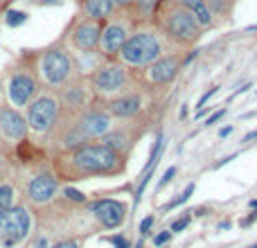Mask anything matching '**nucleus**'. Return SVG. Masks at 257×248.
<instances>
[{
    "instance_id": "4468645a",
    "label": "nucleus",
    "mask_w": 257,
    "mask_h": 248,
    "mask_svg": "<svg viewBox=\"0 0 257 248\" xmlns=\"http://www.w3.org/2000/svg\"><path fill=\"white\" fill-rule=\"evenodd\" d=\"M0 129H2V133H5L7 138H11V140H21L27 133L25 120L21 117V113L11 111V108H2V111H0Z\"/></svg>"
},
{
    "instance_id": "dca6fc26",
    "label": "nucleus",
    "mask_w": 257,
    "mask_h": 248,
    "mask_svg": "<svg viewBox=\"0 0 257 248\" xmlns=\"http://www.w3.org/2000/svg\"><path fill=\"white\" fill-rule=\"evenodd\" d=\"M178 2L196 18V23L201 27H212L214 14H212V9H210L208 0H178Z\"/></svg>"
},
{
    "instance_id": "a878e982",
    "label": "nucleus",
    "mask_w": 257,
    "mask_h": 248,
    "mask_svg": "<svg viewBox=\"0 0 257 248\" xmlns=\"http://www.w3.org/2000/svg\"><path fill=\"white\" fill-rule=\"evenodd\" d=\"M174 174H176V167H169V169H167V172H165V176H162V178H161V183H158V187H162V185H167V183H169V180L174 178Z\"/></svg>"
},
{
    "instance_id": "ea45409f",
    "label": "nucleus",
    "mask_w": 257,
    "mask_h": 248,
    "mask_svg": "<svg viewBox=\"0 0 257 248\" xmlns=\"http://www.w3.org/2000/svg\"><path fill=\"white\" fill-rule=\"evenodd\" d=\"M251 248H257V246H251Z\"/></svg>"
},
{
    "instance_id": "f3484780",
    "label": "nucleus",
    "mask_w": 257,
    "mask_h": 248,
    "mask_svg": "<svg viewBox=\"0 0 257 248\" xmlns=\"http://www.w3.org/2000/svg\"><path fill=\"white\" fill-rule=\"evenodd\" d=\"M140 111V97L138 95H124L111 102V113L115 117H131Z\"/></svg>"
},
{
    "instance_id": "c85d7f7f",
    "label": "nucleus",
    "mask_w": 257,
    "mask_h": 248,
    "mask_svg": "<svg viewBox=\"0 0 257 248\" xmlns=\"http://www.w3.org/2000/svg\"><path fill=\"white\" fill-rule=\"evenodd\" d=\"M154 226V216H147L145 221L140 223V232H142V235H147V232H149V228Z\"/></svg>"
},
{
    "instance_id": "20e7f679",
    "label": "nucleus",
    "mask_w": 257,
    "mask_h": 248,
    "mask_svg": "<svg viewBox=\"0 0 257 248\" xmlns=\"http://www.w3.org/2000/svg\"><path fill=\"white\" fill-rule=\"evenodd\" d=\"M30 214L25 208H7L0 212V244L5 248L16 246L30 232Z\"/></svg>"
},
{
    "instance_id": "ddd939ff",
    "label": "nucleus",
    "mask_w": 257,
    "mask_h": 248,
    "mask_svg": "<svg viewBox=\"0 0 257 248\" xmlns=\"http://www.w3.org/2000/svg\"><path fill=\"white\" fill-rule=\"evenodd\" d=\"M108 127H111V122L104 113L99 111H91L86 113L79 122V133L84 138H97V136H106Z\"/></svg>"
},
{
    "instance_id": "58836bf2",
    "label": "nucleus",
    "mask_w": 257,
    "mask_h": 248,
    "mask_svg": "<svg viewBox=\"0 0 257 248\" xmlns=\"http://www.w3.org/2000/svg\"><path fill=\"white\" fill-rule=\"evenodd\" d=\"M251 208H257V199H255V201H251Z\"/></svg>"
},
{
    "instance_id": "39448f33",
    "label": "nucleus",
    "mask_w": 257,
    "mask_h": 248,
    "mask_svg": "<svg viewBox=\"0 0 257 248\" xmlns=\"http://www.w3.org/2000/svg\"><path fill=\"white\" fill-rule=\"evenodd\" d=\"M41 70H43V77H45L50 84L59 86V84H64L70 77V72H72V61H70V57L64 50H50V52L43 54Z\"/></svg>"
},
{
    "instance_id": "f03ea898",
    "label": "nucleus",
    "mask_w": 257,
    "mask_h": 248,
    "mask_svg": "<svg viewBox=\"0 0 257 248\" xmlns=\"http://www.w3.org/2000/svg\"><path fill=\"white\" fill-rule=\"evenodd\" d=\"M162 45L154 32H135L120 48V59L127 66H149L161 57Z\"/></svg>"
},
{
    "instance_id": "b1692460",
    "label": "nucleus",
    "mask_w": 257,
    "mask_h": 248,
    "mask_svg": "<svg viewBox=\"0 0 257 248\" xmlns=\"http://www.w3.org/2000/svg\"><path fill=\"white\" fill-rule=\"evenodd\" d=\"M192 192H194V185L192 183H190L188 185V187H185V192H183V194L181 196H178V199H174V201H169V203H167V210H171V208H178V206H181V203H185V201H188L190 199V196H192Z\"/></svg>"
},
{
    "instance_id": "473e14b6",
    "label": "nucleus",
    "mask_w": 257,
    "mask_h": 248,
    "mask_svg": "<svg viewBox=\"0 0 257 248\" xmlns=\"http://www.w3.org/2000/svg\"><path fill=\"white\" fill-rule=\"evenodd\" d=\"M113 244H115V248H128L124 237H113Z\"/></svg>"
},
{
    "instance_id": "7c9ffc66",
    "label": "nucleus",
    "mask_w": 257,
    "mask_h": 248,
    "mask_svg": "<svg viewBox=\"0 0 257 248\" xmlns=\"http://www.w3.org/2000/svg\"><path fill=\"white\" fill-rule=\"evenodd\" d=\"M169 237H171V232H161V235L154 239V244H156V246H162V244H165Z\"/></svg>"
},
{
    "instance_id": "aec40b11",
    "label": "nucleus",
    "mask_w": 257,
    "mask_h": 248,
    "mask_svg": "<svg viewBox=\"0 0 257 248\" xmlns=\"http://www.w3.org/2000/svg\"><path fill=\"white\" fill-rule=\"evenodd\" d=\"M102 144H106V147L113 149V151H120V149L127 147V138H124L122 133H108V136H104Z\"/></svg>"
},
{
    "instance_id": "6e6552de",
    "label": "nucleus",
    "mask_w": 257,
    "mask_h": 248,
    "mask_svg": "<svg viewBox=\"0 0 257 248\" xmlns=\"http://www.w3.org/2000/svg\"><path fill=\"white\" fill-rule=\"evenodd\" d=\"M127 84V72L122 66H106L93 74V86L99 93H115Z\"/></svg>"
},
{
    "instance_id": "393cba45",
    "label": "nucleus",
    "mask_w": 257,
    "mask_h": 248,
    "mask_svg": "<svg viewBox=\"0 0 257 248\" xmlns=\"http://www.w3.org/2000/svg\"><path fill=\"white\" fill-rule=\"evenodd\" d=\"M190 223V214L188 216H183V219H178V221L171 223V232H176V230H183V228Z\"/></svg>"
},
{
    "instance_id": "1a4fd4ad",
    "label": "nucleus",
    "mask_w": 257,
    "mask_h": 248,
    "mask_svg": "<svg viewBox=\"0 0 257 248\" xmlns=\"http://www.w3.org/2000/svg\"><path fill=\"white\" fill-rule=\"evenodd\" d=\"M183 61L171 54V57H158L154 64H149V81L151 84H167L176 77V72L181 70Z\"/></svg>"
},
{
    "instance_id": "4c0bfd02",
    "label": "nucleus",
    "mask_w": 257,
    "mask_h": 248,
    "mask_svg": "<svg viewBox=\"0 0 257 248\" xmlns=\"http://www.w3.org/2000/svg\"><path fill=\"white\" fill-rule=\"evenodd\" d=\"M41 5H54V2H59V0H38Z\"/></svg>"
},
{
    "instance_id": "a211bd4d",
    "label": "nucleus",
    "mask_w": 257,
    "mask_h": 248,
    "mask_svg": "<svg viewBox=\"0 0 257 248\" xmlns=\"http://www.w3.org/2000/svg\"><path fill=\"white\" fill-rule=\"evenodd\" d=\"M84 11L91 21L99 23L111 16L113 11H115V7H113L111 0H84Z\"/></svg>"
},
{
    "instance_id": "c9c22d12",
    "label": "nucleus",
    "mask_w": 257,
    "mask_h": 248,
    "mask_svg": "<svg viewBox=\"0 0 257 248\" xmlns=\"http://www.w3.org/2000/svg\"><path fill=\"white\" fill-rule=\"evenodd\" d=\"M230 133H232V127H224V129L219 131V136H221V138H225V136H230Z\"/></svg>"
},
{
    "instance_id": "c756f323",
    "label": "nucleus",
    "mask_w": 257,
    "mask_h": 248,
    "mask_svg": "<svg viewBox=\"0 0 257 248\" xmlns=\"http://www.w3.org/2000/svg\"><path fill=\"white\" fill-rule=\"evenodd\" d=\"M224 115H225V108H219V111H217V113H212V115L208 117V122H205V124H208V127H210V124H214V122L219 120V117H224Z\"/></svg>"
},
{
    "instance_id": "f704fd0d",
    "label": "nucleus",
    "mask_w": 257,
    "mask_h": 248,
    "mask_svg": "<svg viewBox=\"0 0 257 248\" xmlns=\"http://www.w3.org/2000/svg\"><path fill=\"white\" fill-rule=\"evenodd\" d=\"M34 248H48V239H45V237H41L36 244H34Z\"/></svg>"
},
{
    "instance_id": "9b49d317",
    "label": "nucleus",
    "mask_w": 257,
    "mask_h": 248,
    "mask_svg": "<svg viewBox=\"0 0 257 248\" xmlns=\"http://www.w3.org/2000/svg\"><path fill=\"white\" fill-rule=\"evenodd\" d=\"M93 212L97 214V219L102 221L104 228H118L120 223L124 221V206L122 203H118V201H97V203H93Z\"/></svg>"
},
{
    "instance_id": "e433bc0d",
    "label": "nucleus",
    "mask_w": 257,
    "mask_h": 248,
    "mask_svg": "<svg viewBox=\"0 0 257 248\" xmlns=\"http://www.w3.org/2000/svg\"><path fill=\"white\" fill-rule=\"evenodd\" d=\"M255 138H257V131H251L246 138H244V140H246V142H251V140H255Z\"/></svg>"
},
{
    "instance_id": "72a5a7b5",
    "label": "nucleus",
    "mask_w": 257,
    "mask_h": 248,
    "mask_svg": "<svg viewBox=\"0 0 257 248\" xmlns=\"http://www.w3.org/2000/svg\"><path fill=\"white\" fill-rule=\"evenodd\" d=\"M52 248H77V244L75 242H61V244H57V246H52Z\"/></svg>"
},
{
    "instance_id": "423d86ee",
    "label": "nucleus",
    "mask_w": 257,
    "mask_h": 248,
    "mask_svg": "<svg viewBox=\"0 0 257 248\" xmlns=\"http://www.w3.org/2000/svg\"><path fill=\"white\" fill-rule=\"evenodd\" d=\"M57 113H59L57 102L52 97H41V100H36L30 106V127L38 133L48 131L54 124V120H57Z\"/></svg>"
},
{
    "instance_id": "f257e3e1",
    "label": "nucleus",
    "mask_w": 257,
    "mask_h": 248,
    "mask_svg": "<svg viewBox=\"0 0 257 248\" xmlns=\"http://www.w3.org/2000/svg\"><path fill=\"white\" fill-rule=\"evenodd\" d=\"M156 16H158V25H161L162 34L167 38H171V41L194 43L201 36V25L181 2L161 0V5L156 9Z\"/></svg>"
},
{
    "instance_id": "5701e85b",
    "label": "nucleus",
    "mask_w": 257,
    "mask_h": 248,
    "mask_svg": "<svg viewBox=\"0 0 257 248\" xmlns=\"http://www.w3.org/2000/svg\"><path fill=\"white\" fill-rule=\"evenodd\" d=\"M7 25L9 27H18V25H23V23L27 21V14L25 11H18V9H9L7 11Z\"/></svg>"
},
{
    "instance_id": "9d476101",
    "label": "nucleus",
    "mask_w": 257,
    "mask_h": 248,
    "mask_svg": "<svg viewBox=\"0 0 257 248\" xmlns=\"http://www.w3.org/2000/svg\"><path fill=\"white\" fill-rule=\"evenodd\" d=\"M99 34H102V25L97 21H81L75 25V30H72V41H75V45L79 50H84V52H88V50H95L97 43H99Z\"/></svg>"
},
{
    "instance_id": "4be33fe9",
    "label": "nucleus",
    "mask_w": 257,
    "mask_h": 248,
    "mask_svg": "<svg viewBox=\"0 0 257 248\" xmlns=\"http://www.w3.org/2000/svg\"><path fill=\"white\" fill-rule=\"evenodd\" d=\"M11 201H14V190L9 185H0V212L11 208Z\"/></svg>"
},
{
    "instance_id": "7ed1b4c3",
    "label": "nucleus",
    "mask_w": 257,
    "mask_h": 248,
    "mask_svg": "<svg viewBox=\"0 0 257 248\" xmlns=\"http://www.w3.org/2000/svg\"><path fill=\"white\" fill-rule=\"evenodd\" d=\"M75 165L81 172H93V174H108L118 167V151L108 149L106 144H88L75 151L72 156Z\"/></svg>"
},
{
    "instance_id": "6ab92c4d",
    "label": "nucleus",
    "mask_w": 257,
    "mask_h": 248,
    "mask_svg": "<svg viewBox=\"0 0 257 248\" xmlns=\"http://www.w3.org/2000/svg\"><path fill=\"white\" fill-rule=\"evenodd\" d=\"M158 5H161V0H133V7H135V11H138V16L142 18V21H149V18L156 14Z\"/></svg>"
},
{
    "instance_id": "412c9836",
    "label": "nucleus",
    "mask_w": 257,
    "mask_h": 248,
    "mask_svg": "<svg viewBox=\"0 0 257 248\" xmlns=\"http://www.w3.org/2000/svg\"><path fill=\"white\" fill-rule=\"evenodd\" d=\"M162 147H165V138L158 136V140H156L154 149H151L149 160H147V165H145V174H149L151 167H156V163H158V156H161V151H162Z\"/></svg>"
},
{
    "instance_id": "bb28decb",
    "label": "nucleus",
    "mask_w": 257,
    "mask_h": 248,
    "mask_svg": "<svg viewBox=\"0 0 257 248\" xmlns=\"http://www.w3.org/2000/svg\"><path fill=\"white\" fill-rule=\"evenodd\" d=\"M65 194H68V199H72V201H77V203H81V201L86 199L84 194H81V192H77V190H72V187H68V190H65Z\"/></svg>"
},
{
    "instance_id": "f8f14e48",
    "label": "nucleus",
    "mask_w": 257,
    "mask_h": 248,
    "mask_svg": "<svg viewBox=\"0 0 257 248\" xmlns=\"http://www.w3.org/2000/svg\"><path fill=\"white\" fill-rule=\"evenodd\" d=\"M34 90H36V84H34V79L30 77V74H14V77H11L9 97L16 106L27 104L30 97L34 95Z\"/></svg>"
},
{
    "instance_id": "0eeeda50",
    "label": "nucleus",
    "mask_w": 257,
    "mask_h": 248,
    "mask_svg": "<svg viewBox=\"0 0 257 248\" xmlns=\"http://www.w3.org/2000/svg\"><path fill=\"white\" fill-rule=\"evenodd\" d=\"M127 38H128V30L122 23H108L106 27H102V34H99V43H97V45H99L102 54L115 57Z\"/></svg>"
},
{
    "instance_id": "cd10ccee",
    "label": "nucleus",
    "mask_w": 257,
    "mask_h": 248,
    "mask_svg": "<svg viewBox=\"0 0 257 248\" xmlns=\"http://www.w3.org/2000/svg\"><path fill=\"white\" fill-rule=\"evenodd\" d=\"M111 2L115 9H127V7L133 5V0H111Z\"/></svg>"
},
{
    "instance_id": "2eb2a0df",
    "label": "nucleus",
    "mask_w": 257,
    "mask_h": 248,
    "mask_svg": "<svg viewBox=\"0 0 257 248\" xmlns=\"http://www.w3.org/2000/svg\"><path fill=\"white\" fill-rule=\"evenodd\" d=\"M27 192H30V199H32L34 203H45V201H50L54 196V192H57V180H54L52 176H45V174L36 176V178H32Z\"/></svg>"
},
{
    "instance_id": "2f4dec72",
    "label": "nucleus",
    "mask_w": 257,
    "mask_h": 248,
    "mask_svg": "<svg viewBox=\"0 0 257 248\" xmlns=\"http://www.w3.org/2000/svg\"><path fill=\"white\" fill-rule=\"evenodd\" d=\"M217 90H219V88H210V90H208V93H205V95H203V97H201V100H198V106H203V104H205V102H208V100H210V97H212V95H217Z\"/></svg>"
}]
</instances>
